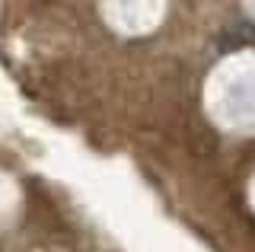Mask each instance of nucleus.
Wrapping results in <instances>:
<instances>
[]
</instances>
